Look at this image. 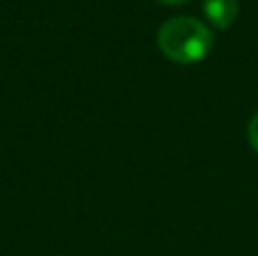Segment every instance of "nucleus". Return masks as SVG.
Returning <instances> with one entry per match:
<instances>
[{
  "label": "nucleus",
  "mask_w": 258,
  "mask_h": 256,
  "mask_svg": "<svg viewBox=\"0 0 258 256\" xmlns=\"http://www.w3.org/2000/svg\"><path fill=\"white\" fill-rule=\"evenodd\" d=\"M156 43L165 59L174 63H197L209 57L213 48V32L192 16H174L161 25Z\"/></svg>",
  "instance_id": "1"
},
{
  "label": "nucleus",
  "mask_w": 258,
  "mask_h": 256,
  "mask_svg": "<svg viewBox=\"0 0 258 256\" xmlns=\"http://www.w3.org/2000/svg\"><path fill=\"white\" fill-rule=\"evenodd\" d=\"M238 0H204V16L218 30H227L238 16Z\"/></svg>",
  "instance_id": "2"
},
{
  "label": "nucleus",
  "mask_w": 258,
  "mask_h": 256,
  "mask_svg": "<svg viewBox=\"0 0 258 256\" xmlns=\"http://www.w3.org/2000/svg\"><path fill=\"white\" fill-rule=\"evenodd\" d=\"M247 139H249V145L258 152V113H254V118L247 125Z\"/></svg>",
  "instance_id": "3"
},
{
  "label": "nucleus",
  "mask_w": 258,
  "mask_h": 256,
  "mask_svg": "<svg viewBox=\"0 0 258 256\" xmlns=\"http://www.w3.org/2000/svg\"><path fill=\"white\" fill-rule=\"evenodd\" d=\"M159 3H163V5H183V3H188V0H159Z\"/></svg>",
  "instance_id": "4"
}]
</instances>
